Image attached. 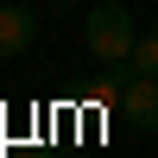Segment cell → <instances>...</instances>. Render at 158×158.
Masks as SVG:
<instances>
[{
  "label": "cell",
  "instance_id": "obj_1",
  "mask_svg": "<svg viewBox=\"0 0 158 158\" xmlns=\"http://www.w3.org/2000/svg\"><path fill=\"white\" fill-rule=\"evenodd\" d=\"M82 44L95 51L101 63H133V44H139L133 13H127V6H114V0H101L95 13H82Z\"/></svg>",
  "mask_w": 158,
  "mask_h": 158
},
{
  "label": "cell",
  "instance_id": "obj_2",
  "mask_svg": "<svg viewBox=\"0 0 158 158\" xmlns=\"http://www.w3.org/2000/svg\"><path fill=\"white\" fill-rule=\"evenodd\" d=\"M120 108H127V120L133 127H158V76H133V82L120 89Z\"/></svg>",
  "mask_w": 158,
  "mask_h": 158
},
{
  "label": "cell",
  "instance_id": "obj_3",
  "mask_svg": "<svg viewBox=\"0 0 158 158\" xmlns=\"http://www.w3.org/2000/svg\"><path fill=\"white\" fill-rule=\"evenodd\" d=\"M38 38V19L25 6H0V57H25Z\"/></svg>",
  "mask_w": 158,
  "mask_h": 158
},
{
  "label": "cell",
  "instance_id": "obj_4",
  "mask_svg": "<svg viewBox=\"0 0 158 158\" xmlns=\"http://www.w3.org/2000/svg\"><path fill=\"white\" fill-rule=\"evenodd\" d=\"M133 70H139V76H158V32L133 44Z\"/></svg>",
  "mask_w": 158,
  "mask_h": 158
},
{
  "label": "cell",
  "instance_id": "obj_5",
  "mask_svg": "<svg viewBox=\"0 0 158 158\" xmlns=\"http://www.w3.org/2000/svg\"><path fill=\"white\" fill-rule=\"evenodd\" d=\"M152 32H158V19H152Z\"/></svg>",
  "mask_w": 158,
  "mask_h": 158
}]
</instances>
